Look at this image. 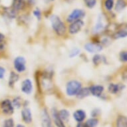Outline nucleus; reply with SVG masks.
Returning a JSON list of instances; mask_svg holds the SVG:
<instances>
[{
  "label": "nucleus",
  "mask_w": 127,
  "mask_h": 127,
  "mask_svg": "<svg viewBox=\"0 0 127 127\" xmlns=\"http://www.w3.org/2000/svg\"><path fill=\"white\" fill-rule=\"evenodd\" d=\"M120 59L123 62H127V51H123L120 54Z\"/></svg>",
  "instance_id": "30"
},
{
  "label": "nucleus",
  "mask_w": 127,
  "mask_h": 127,
  "mask_svg": "<svg viewBox=\"0 0 127 127\" xmlns=\"http://www.w3.org/2000/svg\"><path fill=\"white\" fill-rule=\"evenodd\" d=\"M82 88L81 83L77 80H72L67 83L66 85V92L67 95L70 96L77 95Z\"/></svg>",
  "instance_id": "2"
},
{
  "label": "nucleus",
  "mask_w": 127,
  "mask_h": 127,
  "mask_svg": "<svg viewBox=\"0 0 127 127\" xmlns=\"http://www.w3.org/2000/svg\"><path fill=\"white\" fill-rule=\"evenodd\" d=\"M16 127H25V126H23V125H17V126H16Z\"/></svg>",
  "instance_id": "38"
},
{
  "label": "nucleus",
  "mask_w": 127,
  "mask_h": 127,
  "mask_svg": "<svg viewBox=\"0 0 127 127\" xmlns=\"http://www.w3.org/2000/svg\"><path fill=\"white\" fill-rule=\"evenodd\" d=\"M125 88V86L121 84L111 83L109 85L108 87V92L111 94H117Z\"/></svg>",
  "instance_id": "14"
},
{
  "label": "nucleus",
  "mask_w": 127,
  "mask_h": 127,
  "mask_svg": "<svg viewBox=\"0 0 127 127\" xmlns=\"http://www.w3.org/2000/svg\"><path fill=\"white\" fill-rule=\"evenodd\" d=\"M27 1L30 3H32V4H33V3H34V2L35 1V0H27Z\"/></svg>",
  "instance_id": "37"
},
{
  "label": "nucleus",
  "mask_w": 127,
  "mask_h": 127,
  "mask_svg": "<svg viewBox=\"0 0 127 127\" xmlns=\"http://www.w3.org/2000/svg\"><path fill=\"white\" fill-rule=\"evenodd\" d=\"M90 95H91V93H90L89 88L86 87L81 88L76 96H77L78 98H83L87 97V96H89Z\"/></svg>",
  "instance_id": "19"
},
{
  "label": "nucleus",
  "mask_w": 127,
  "mask_h": 127,
  "mask_svg": "<svg viewBox=\"0 0 127 127\" xmlns=\"http://www.w3.org/2000/svg\"><path fill=\"white\" fill-rule=\"evenodd\" d=\"M25 6H26L25 0H13L11 5V8L17 12L19 11L23 10Z\"/></svg>",
  "instance_id": "11"
},
{
  "label": "nucleus",
  "mask_w": 127,
  "mask_h": 127,
  "mask_svg": "<svg viewBox=\"0 0 127 127\" xmlns=\"http://www.w3.org/2000/svg\"><path fill=\"white\" fill-rule=\"evenodd\" d=\"M123 79H124V80L127 81V70H126V71L123 73Z\"/></svg>",
  "instance_id": "35"
},
{
  "label": "nucleus",
  "mask_w": 127,
  "mask_h": 127,
  "mask_svg": "<svg viewBox=\"0 0 127 127\" xmlns=\"http://www.w3.org/2000/svg\"><path fill=\"white\" fill-rule=\"evenodd\" d=\"M79 53H80V50H79V49H77V48L73 49V50L71 51V53H70L69 57H76L77 55L79 54Z\"/></svg>",
  "instance_id": "31"
},
{
  "label": "nucleus",
  "mask_w": 127,
  "mask_h": 127,
  "mask_svg": "<svg viewBox=\"0 0 127 127\" xmlns=\"http://www.w3.org/2000/svg\"><path fill=\"white\" fill-rule=\"evenodd\" d=\"M13 67L15 70L18 73H23L26 70V61L23 57H15L13 61Z\"/></svg>",
  "instance_id": "4"
},
{
  "label": "nucleus",
  "mask_w": 127,
  "mask_h": 127,
  "mask_svg": "<svg viewBox=\"0 0 127 127\" xmlns=\"http://www.w3.org/2000/svg\"><path fill=\"white\" fill-rule=\"evenodd\" d=\"M3 127H14V121L11 118L6 119L3 125Z\"/></svg>",
  "instance_id": "29"
},
{
  "label": "nucleus",
  "mask_w": 127,
  "mask_h": 127,
  "mask_svg": "<svg viewBox=\"0 0 127 127\" xmlns=\"http://www.w3.org/2000/svg\"><path fill=\"white\" fill-rule=\"evenodd\" d=\"M33 14L38 19H41V11H40L39 9H37L34 11Z\"/></svg>",
  "instance_id": "33"
},
{
  "label": "nucleus",
  "mask_w": 127,
  "mask_h": 127,
  "mask_svg": "<svg viewBox=\"0 0 127 127\" xmlns=\"http://www.w3.org/2000/svg\"><path fill=\"white\" fill-rule=\"evenodd\" d=\"M41 117L42 127H52L51 119L49 115V113L45 108H43L41 113Z\"/></svg>",
  "instance_id": "8"
},
{
  "label": "nucleus",
  "mask_w": 127,
  "mask_h": 127,
  "mask_svg": "<svg viewBox=\"0 0 127 127\" xmlns=\"http://www.w3.org/2000/svg\"><path fill=\"white\" fill-rule=\"evenodd\" d=\"M21 91L24 93L25 94L29 95L31 93L32 90H33V85H32V82L31 80L29 79H25L22 83L21 87Z\"/></svg>",
  "instance_id": "10"
},
{
  "label": "nucleus",
  "mask_w": 127,
  "mask_h": 127,
  "mask_svg": "<svg viewBox=\"0 0 127 127\" xmlns=\"http://www.w3.org/2000/svg\"><path fill=\"white\" fill-rule=\"evenodd\" d=\"M19 79V76L17 73L14 71H11L9 73V77L8 80V85L9 87L13 88L14 87L15 84L16 83Z\"/></svg>",
  "instance_id": "13"
},
{
  "label": "nucleus",
  "mask_w": 127,
  "mask_h": 127,
  "mask_svg": "<svg viewBox=\"0 0 127 127\" xmlns=\"http://www.w3.org/2000/svg\"><path fill=\"white\" fill-rule=\"evenodd\" d=\"M5 37L4 35L1 33H0V42L5 41Z\"/></svg>",
  "instance_id": "34"
},
{
  "label": "nucleus",
  "mask_w": 127,
  "mask_h": 127,
  "mask_svg": "<svg viewBox=\"0 0 127 127\" xmlns=\"http://www.w3.org/2000/svg\"><path fill=\"white\" fill-rule=\"evenodd\" d=\"M50 21L53 29L57 35L61 37L65 35L67 31V28L64 22H63L60 17L55 15H53L51 17Z\"/></svg>",
  "instance_id": "1"
},
{
  "label": "nucleus",
  "mask_w": 127,
  "mask_h": 127,
  "mask_svg": "<svg viewBox=\"0 0 127 127\" xmlns=\"http://www.w3.org/2000/svg\"><path fill=\"white\" fill-rule=\"evenodd\" d=\"M84 2L87 7L91 9L95 6L96 3V0H84Z\"/></svg>",
  "instance_id": "28"
},
{
  "label": "nucleus",
  "mask_w": 127,
  "mask_h": 127,
  "mask_svg": "<svg viewBox=\"0 0 127 127\" xmlns=\"http://www.w3.org/2000/svg\"><path fill=\"white\" fill-rule=\"evenodd\" d=\"M52 115L53 118L54 119L55 124L57 127H65L64 123L63 122V121L60 119V117H59L58 111H57L54 109L52 111Z\"/></svg>",
  "instance_id": "17"
},
{
  "label": "nucleus",
  "mask_w": 127,
  "mask_h": 127,
  "mask_svg": "<svg viewBox=\"0 0 127 127\" xmlns=\"http://www.w3.org/2000/svg\"><path fill=\"white\" fill-rule=\"evenodd\" d=\"M77 127H87L85 124H84V123H79L78 125H77Z\"/></svg>",
  "instance_id": "36"
},
{
  "label": "nucleus",
  "mask_w": 127,
  "mask_h": 127,
  "mask_svg": "<svg viewBox=\"0 0 127 127\" xmlns=\"http://www.w3.org/2000/svg\"><path fill=\"white\" fill-rule=\"evenodd\" d=\"M87 51L91 53H96L102 50V46L98 43H87L84 46Z\"/></svg>",
  "instance_id": "7"
},
{
  "label": "nucleus",
  "mask_w": 127,
  "mask_h": 127,
  "mask_svg": "<svg viewBox=\"0 0 127 127\" xmlns=\"http://www.w3.org/2000/svg\"><path fill=\"white\" fill-rule=\"evenodd\" d=\"M89 88L90 93L92 95L96 97H100L104 91V87L102 85H91Z\"/></svg>",
  "instance_id": "9"
},
{
  "label": "nucleus",
  "mask_w": 127,
  "mask_h": 127,
  "mask_svg": "<svg viewBox=\"0 0 127 127\" xmlns=\"http://www.w3.org/2000/svg\"><path fill=\"white\" fill-rule=\"evenodd\" d=\"M104 59V58H102V57L100 55H95L93 57V62L94 65H98L100 64L102 62H103Z\"/></svg>",
  "instance_id": "26"
},
{
  "label": "nucleus",
  "mask_w": 127,
  "mask_h": 127,
  "mask_svg": "<svg viewBox=\"0 0 127 127\" xmlns=\"http://www.w3.org/2000/svg\"><path fill=\"white\" fill-rule=\"evenodd\" d=\"M3 13L4 15H5L7 17H9V18H15V16H16V14H17V12L14 10V9H13L11 7L10 8H8V7H5L4 9V10H3Z\"/></svg>",
  "instance_id": "21"
},
{
  "label": "nucleus",
  "mask_w": 127,
  "mask_h": 127,
  "mask_svg": "<svg viewBox=\"0 0 127 127\" xmlns=\"http://www.w3.org/2000/svg\"><path fill=\"white\" fill-rule=\"evenodd\" d=\"M59 117L63 121V122H67L69 118V111L65 109L61 110L58 112Z\"/></svg>",
  "instance_id": "20"
},
{
  "label": "nucleus",
  "mask_w": 127,
  "mask_h": 127,
  "mask_svg": "<svg viewBox=\"0 0 127 127\" xmlns=\"http://www.w3.org/2000/svg\"><path fill=\"white\" fill-rule=\"evenodd\" d=\"M127 6V3L125 0H117L115 5V10L117 11H121Z\"/></svg>",
  "instance_id": "23"
},
{
  "label": "nucleus",
  "mask_w": 127,
  "mask_h": 127,
  "mask_svg": "<svg viewBox=\"0 0 127 127\" xmlns=\"http://www.w3.org/2000/svg\"><path fill=\"white\" fill-rule=\"evenodd\" d=\"M104 4L106 9L110 11L114 6V0H105Z\"/></svg>",
  "instance_id": "27"
},
{
  "label": "nucleus",
  "mask_w": 127,
  "mask_h": 127,
  "mask_svg": "<svg viewBox=\"0 0 127 127\" xmlns=\"http://www.w3.org/2000/svg\"><path fill=\"white\" fill-rule=\"evenodd\" d=\"M85 12L83 9H76L72 11L70 14L68 15L67 18V21L68 23H72L75 21L81 19V18L85 16Z\"/></svg>",
  "instance_id": "5"
},
{
  "label": "nucleus",
  "mask_w": 127,
  "mask_h": 127,
  "mask_svg": "<svg viewBox=\"0 0 127 127\" xmlns=\"http://www.w3.org/2000/svg\"><path fill=\"white\" fill-rule=\"evenodd\" d=\"M21 117L23 121L27 124H30L32 122V115L30 109L25 107L21 111Z\"/></svg>",
  "instance_id": "12"
},
{
  "label": "nucleus",
  "mask_w": 127,
  "mask_h": 127,
  "mask_svg": "<svg viewBox=\"0 0 127 127\" xmlns=\"http://www.w3.org/2000/svg\"><path fill=\"white\" fill-rule=\"evenodd\" d=\"M0 108L1 112L7 116H10L14 112V107L13 106L12 101L8 98H5L1 101Z\"/></svg>",
  "instance_id": "3"
},
{
  "label": "nucleus",
  "mask_w": 127,
  "mask_h": 127,
  "mask_svg": "<svg viewBox=\"0 0 127 127\" xmlns=\"http://www.w3.org/2000/svg\"><path fill=\"white\" fill-rule=\"evenodd\" d=\"M126 37H127V26L121 27V29L116 31L113 35V37L115 39L125 38Z\"/></svg>",
  "instance_id": "16"
},
{
  "label": "nucleus",
  "mask_w": 127,
  "mask_h": 127,
  "mask_svg": "<svg viewBox=\"0 0 127 127\" xmlns=\"http://www.w3.org/2000/svg\"><path fill=\"white\" fill-rule=\"evenodd\" d=\"M117 127H127V118L125 116L120 115L118 117L116 122Z\"/></svg>",
  "instance_id": "18"
},
{
  "label": "nucleus",
  "mask_w": 127,
  "mask_h": 127,
  "mask_svg": "<svg viewBox=\"0 0 127 127\" xmlns=\"http://www.w3.org/2000/svg\"><path fill=\"white\" fill-rule=\"evenodd\" d=\"M98 124V120L96 118H92L89 119L85 123L87 127H96Z\"/></svg>",
  "instance_id": "24"
},
{
  "label": "nucleus",
  "mask_w": 127,
  "mask_h": 127,
  "mask_svg": "<svg viewBox=\"0 0 127 127\" xmlns=\"http://www.w3.org/2000/svg\"><path fill=\"white\" fill-rule=\"evenodd\" d=\"M5 72H6V70H5L4 67L0 66V79H4Z\"/></svg>",
  "instance_id": "32"
},
{
  "label": "nucleus",
  "mask_w": 127,
  "mask_h": 127,
  "mask_svg": "<svg viewBox=\"0 0 127 127\" xmlns=\"http://www.w3.org/2000/svg\"><path fill=\"white\" fill-rule=\"evenodd\" d=\"M73 117L76 121L79 123H82L85 119L86 113L83 110H77L73 113Z\"/></svg>",
  "instance_id": "15"
},
{
  "label": "nucleus",
  "mask_w": 127,
  "mask_h": 127,
  "mask_svg": "<svg viewBox=\"0 0 127 127\" xmlns=\"http://www.w3.org/2000/svg\"><path fill=\"white\" fill-rule=\"evenodd\" d=\"M104 27V24L103 23V21H102V17H99L98 19V21L97 23L95 26V28H94V31L95 33H98V32H100L101 30H102V29Z\"/></svg>",
  "instance_id": "22"
},
{
  "label": "nucleus",
  "mask_w": 127,
  "mask_h": 127,
  "mask_svg": "<svg viewBox=\"0 0 127 127\" xmlns=\"http://www.w3.org/2000/svg\"><path fill=\"white\" fill-rule=\"evenodd\" d=\"M84 26V22L81 19H79L72 22L69 27V33L71 35H75L79 33Z\"/></svg>",
  "instance_id": "6"
},
{
  "label": "nucleus",
  "mask_w": 127,
  "mask_h": 127,
  "mask_svg": "<svg viewBox=\"0 0 127 127\" xmlns=\"http://www.w3.org/2000/svg\"><path fill=\"white\" fill-rule=\"evenodd\" d=\"M13 106L14 108H19L22 104V98L20 96H16L12 100Z\"/></svg>",
  "instance_id": "25"
}]
</instances>
